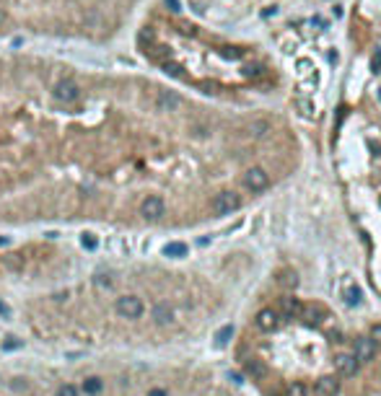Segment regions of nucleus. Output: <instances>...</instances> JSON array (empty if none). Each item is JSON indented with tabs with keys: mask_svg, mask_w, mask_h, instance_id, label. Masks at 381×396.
I'll return each mask as SVG.
<instances>
[{
	"mask_svg": "<svg viewBox=\"0 0 381 396\" xmlns=\"http://www.w3.org/2000/svg\"><path fill=\"white\" fill-rule=\"evenodd\" d=\"M115 311H117L122 319H140L143 311H145V305H143V300H140L138 295H122V298H117V303H115Z\"/></svg>",
	"mask_w": 381,
	"mask_h": 396,
	"instance_id": "f257e3e1",
	"label": "nucleus"
},
{
	"mask_svg": "<svg viewBox=\"0 0 381 396\" xmlns=\"http://www.w3.org/2000/svg\"><path fill=\"white\" fill-rule=\"evenodd\" d=\"M52 96H55L60 104H73V101L81 99V85H78L75 80H70V78H65V80H60V83L55 85Z\"/></svg>",
	"mask_w": 381,
	"mask_h": 396,
	"instance_id": "f03ea898",
	"label": "nucleus"
},
{
	"mask_svg": "<svg viewBox=\"0 0 381 396\" xmlns=\"http://www.w3.org/2000/svg\"><path fill=\"white\" fill-rule=\"evenodd\" d=\"M239 207H241V197L236 192H218L213 197V210L218 215H228V212H234Z\"/></svg>",
	"mask_w": 381,
	"mask_h": 396,
	"instance_id": "7ed1b4c3",
	"label": "nucleus"
},
{
	"mask_svg": "<svg viewBox=\"0 0 381 396\" xmlns=\"http://www.w3.org/2000/svg\"><path fill=\"white\" fill-rule=\"evenodd\" d=\"M267 184H270V176H267L264 168H259V166L246 168V173H244V187L249 189V192H262V189H267Z\"/></svg>",
	"mask_w": 381,
	"mask_h": 396,
	"instance_id": "20e7f679",
	"label": "nucleus"
},
{
	"mask_svg": "<svg viewBox=\"0 0 381 396\" xmlns=\"http://www.w3.org/2000/svg\"><path fill=\"white\" fill-rule=\"evenodd\" d=\"M298 316H301V321L309 324V326H322V324H324V316H327V308L319 305V303H309V305H301Z\"/></svg>",
	"mask_w": 381,
	"mask_h": 396,
	"instance_id": "39448f33",
	"label": "nucleus"
},
{
	"mask_svg": "<svg viewBox=\"0 0 381 396\" xmlns=\"http://www.w3.org/2000/svg\"><path fill=\"white\" fill-rule=\"evenodd\" d=\"M164 210H166L164 200H161V197H156V194L145 197L143 205H140V215H143L145 220H159V217H164Z\"/></svg>",
	"mask_w": 381,
	"mask_h": 396,
	"instance_id": "423d86ee",
	"label": "nucleus"
},
{
	"mask_svg": "<svg viewBox=\"0 0 381 396\" xmlns=\"http://www.w3.org/2000/svg\"><path fill=\"white\" fill-rule=\"evenodd\" d=\"M156 106H159V112H176V109L182 106V96H179L176 91L161 88V91L156 94Z\"/></svg>",
	"mask_w": 381,
	"mask_h": 396,
	"instance_id": "0eeeda50",
	"label": "nucleus"
},
{
	"mask_svg": "<svg viewBox=\"0 0 381 396\" xmlns=\"http://www.w3.org/2000/svg\"><path fill=\"white\" fill-rule=\"evenodd\" d=\"M340 393V381L337 376H322L314 386V396H337Z\"/></svg>",
	"mask_w": 381,
	"mask_h": 396,
	"instance_id": "6e6552de",
	"label": "nucleus"
},
{
	"mask_svg": "<svg viewBox=\"0 0 381 396\" xmlns=\"http://www.w3.org/2000/svg\"><path fill=\"white\" fill-rule=\"evenodd\" d=\"M257 329L259 332H275L278 329V324H280V319H278V314L273 311V308H264V311H259L257 314Z\"/></svg>",
	"mask_w": 381,
	"mask_h": 396,
	"instance_id": "1a4fd4ad",
	"label": "nucleus"
},
{
	"mask_svg": "<svg viewBox=\"0 0 381 396\" xmlns=\"http://www.w3.org/2000/svg\"><path fill=\"white\" fill-rule=\"evenodd\" d=\"M373 352H376V342H373L371 337H363V339H358L353 355H355L358 363H368V360L373 358Z\"/></svg>",
	"mask_w": 381,
	"mask_h": 396,
	"instance_id": "9d476101",
	"label": "nucleus"
},
{
	"mask_svg": "<svg viewBox=\"0 0 381 396\" xmlns=\"http://www.w3.org/2000/svg\"><path fill=\"white\" fill-rule=\"evenodd\" d=\"M153 321L159 324V326H166L174 321V308L169 303H156L153 305Z\"/></svg>",
	"mask_w": 381,
	"mask_h": 396,
	"instance_id": "9b49d317",
	"label": "nucleus"
},
{
	"mask_svg": "<svg viewBox=\"0 0 381 396\" xmlns=\"http://www.w3.org/2000/svg\"><path fill=\"white\" fill-rule=\"evenodd\" d=\"M334 365H337L340 376H353L361 363L355 360V355H337V358H334Z\"/></svg>",
	"mask_w": 381,
	"mask_h": 396,
	"instance_id": "f8f14e48",
	"label": "nucleus"
},
{
	"mask_svg": "<svg viewBox=\"0 0 381 396\" xmlns=\"http://www.w3.org/2000/svg\"><path fill=\"white\" fill-rule=\"evenodd\" d=\"M280 311H283L285 319H293V316H298V311H301V303H298L293 295H283V298H280Z\"/></svg>",
	"mask_w": 381,
	"mask_h": 396,
	"instance_id": "ddd939ff",
	"label": "nucleus"
},
{
	"mask_svg": "<svg viewBox=\"0 0 381 396\" xmlns=\"http://www.w3.org/2000/svg\"><path fill=\"white\" fill-rule=\"evenodd\" d=\"M246 132H249L252 138H262V135L270 132V122H267V119H257V122H252L249 127H246Z\"/></svg>",
	"mask_w": 381,
	"mask_h": 396,
	"instance_id": "4468645a",
	"label": "nucleus"
},
{
	"mask_svg": "<svg viewBox=\"0 0 381 396\" xmlns=\"http://www.w3.org/2000/svg\"><path fill=\"white\" fill-rule=\"evenodd\" d=\"M164 254L179 259V256H184V254H187V244H182V241H171V244L164 246Z\"/></svg>",
	"mask_w": 381,
	"mask_h": 396,
	"instance_id": "2eb2a0df",
	"label": "nucleus"
},
{
	"mask_svg": "<svg viewBox=\"0 0 381 396\" xmlns=\"http://www.w3.org/2000/svg\"><path fill=\"white\" fill-rule=\"evenodd\" d=\"M101 388H104V381H101V378H96V376H91V378H86V381H83V391H86L88 396L101 393Z\"/></svg>",
	"mask_w": 381,
	"mask_h": 396,
	"instance_id": "dca6fc26",
	"label": "nucleus"
},
{
	"mask_svg": "<svg viewBox=\"0 0 381 396\" xmlns=\"http://www.w3.org/2000/svg\"><path fill=\"white\" fill-rule=\"evenodd\" d=\"M231 337H234V326H231V324H226V326H223V329H220V332L215 334V339H218V344H226V342H228Z\"/></svg>",
	"mask_w": 381,
	"mask_h": 396,
	"instance_id": "f3484780",
	"label": "nucleus"
},
{
	"mask_svg": "<svg viewBox=\"0 0 381 396\" xmlns=\"http://www.w3.org/2000/svg\"><path fill=\"white\" fill-rule=\"evenodd\" d=\"M306 393H309L306 386H303L301 381H296V383H290V386H288V393H285V396H306Z\"/></svg>",
	"mask_w": 381,
	"mask_h": 396,
	"instance_id": "a211bd4d",
	"label": "nucleus"
},
{
	"mask_svg": "<svg viewBox=\"0 0 381 396\" xmlns=\"http://www.w3.org/2000/svg\"><path fill=\"white\" fill-rule=\"evenodd\" d=\"M348 303L350 305H358V303H361V288H355V285H350V288H348Z\"/></svg>",
	"mask_w": 381,
	"mask_h": 396,
	"instance_id": "6ab92c4d",
	"label": "nucleus"
},
{
	"mask_svg": "<svg viewBox=\"0 0 381 396\" xmlns=\"http://www.w3.org/2000/svg\"><path fill=\"white\" fill-rule=\"evenodd\" d=\"M81 244L88 249V251H94L96 246H99V241H96V236L94 233H83V238H81Z\"/></svg>",
	"mask_w": 381,
	"mask_h": 396,
	"instance_id": "aec40b11",
	"label": "nucleus"
},
{
	"mask_svg": "<svg viewBox=\"0 0 381 396\" xmlns=\"http://www.w3.org/2000/svg\"><path fill=\"white\" fill-rule=\"evenodd\" d=\"M280 285H285V288H290V290H293L296 285H298V277H296L293 272H285V275L280 277Z\"/></svg>",
	"mask_w": 381,
	"mask_h": 396,
	"instance_id": "412c9836",
	"label": "nucleus"
},
{
	"mask_svg": "<svg viewBox=\"0 0 381 396\" xmlns=\"http://www.w3.org/2000/svg\"><path fill=\"white\" fill-rule=\"evenodd\" d=\"M94 285H96L99 290H109V288H111V280H109L106 275H96V277H94Z\"/></svg>",
	"mask_w": 381,
	"mask_h": 396,
	"instance_id": "4be33fe9",
	"label": "nucleus"
},
{
	"mask_svg": "<svg viewBox=\"0 0 381 396\" xmlns=\"http://www.w3.org/2000/svg\"><path fill=\"white\" fill-rule=\"evenodd\" d=\"M371 73H381V50H373L371 55Z\"/></svg>",
	"mask_w": 381,
	"mask_h": 396,
	"instance_id": "5701e85b",
	"label": "nucleus"
},
{
	"mask_svg": "<svg viewBox=\"0 0 381 396\" xmlns=\"http://www.w3.org/2000/svg\"><path fill=\"white\" fill-rule=\"evenodd\" d=\"M57 396H78V388L70 386V383H65V386L57 388Z\"/></svg>",
	"mask_w": 381,
	"mask_h": 396,
	"instance_id": "b1692460",
	"label": "nucleus"
},
{
	"mask_svg": "<svg viewBox=\"0 0 381 396\" xmlns=\"http://www.w3.org/2000/svg\"><path fill=\"white\" fill-rule=\"evenodd\" d=\"M244 75H249V78L262 75V65H246V68H244Z\"/></svg>",
	"mask_w": 381,
	"mask_h": 396,
	"instance_id": "393cba45",
	"label": "nucleus"
},
{
	"mask_svg": "<svg viewBox=\"0 0 381 396\" xmlns=\"http://www.w3.org/2000/svg\"><path fill=\"white\" fill-rule=\"evenodd\" d=\"M164 70H166L169 75H176V78H179V75H184L182 68H179V65H174V62H166V65H164Z\"/></svg>",
	"mask_w": 381,
	"mask_h": 396,
	"instance_id": "a878e982",
	"label": "nucleus"
},
{
	"mask_svg": "<svg viewBox=\"0 0 381 396\" xmlns=\"http://www.w3.org/2000/svg\"><path fill=\"white\" fill-rule=\"evenodd\" d=\"M220 55H223V57H231V60L241 57V52H239V50H234V47H226V50H220Z\"/></svg>",
	"mask_w": 381,
	"mask_h": 396,
	"instance_id": "bb28decb",
	"label": "nucleus"
},
{
	"mask_svg": "<svg viewBox=\"0 0 381 396\" xmlns=\"http://www.w3.org/2000/svg\"><path fill=\"white\" fill-rule=\"evenodd\" d=\"M371 339H373L376 344H381V324H376V326L371 329Z\"/></svg>",
	"mask_w": 381,
	"mask_h": 396,
	"instance_id": "cd10ccee",
	"label": "nucleus"
},
{
	"mask_svg": "<svg viewBox=\"0 0 381 396\" xmlns=\"http://www.w3.org/2000/svg\"><path fill=\"white\" fill-rule=\"evenodd\" d=\"M166 6H169V11H174V13L182 11V3H179V0H166Z\"/></svg>",
	"mask_w": 381,
	"mask_h": 396,
	"instance_id": "c85d7f7f",
	"label": "nucleus"
},
{
	"mask_svg": "<svg viewBox=\"0 0 381 396\" xmlns=\"http://www.w3.org/2000/svg\"><path fill=\"white\" fill-rule=\"evenodd\" d=\"M16 347H21V342H16V339H8V342L3 344V349H16Z\"/></svg>",
	"mask_w": 381,
	"mask_h": 396,
	"instance_id": "c756f323",
	"label": "nucleus"
},
{
	"mask_svg": "<svg viewBox=\"0 0 381 396\" xmlns=\"http://www.w3.org/2000/svg\"><path fill=\"white\" fill-rule=\"evenodd\" d=\"M148 396H169V393H166L164 388H150V391H148Z\"/></svg>",
	"mask_w": 381,
	"mask_h": 396,
	"instance_id": "7c9ffc66",
	"label": "nucleus"
},
{
	"mask_svg": "<svg viewBox=\"0 0 381 396\" xmlns=\"http://www.w3.org/2000/svg\"><path fill=\"white\" fill-rule=\"evenodd\" d=\"M0 314H3V316H11V308H8L6 303H0Z\"/></svg>",
	"mask_w": 381,
	"mask_h": 396,
	"instance_id": "2f4dec72",
	"label": "nucleus"
},
{
	"mask_svg": "<svg viewBox=\"0 0 381 396\" xmlns=\"http://www.w3.org/2000/svg\"><path fill=\"white\" fill-rule=\"evenodd\" d=\"M3 244H6V238H0V246H3Z\"/></svg>",
	"mask_w": 381,
	"mask_h": 396,
	"instance_id": "473e14b6",
	"label": "nucleus"
}]
</instances>
